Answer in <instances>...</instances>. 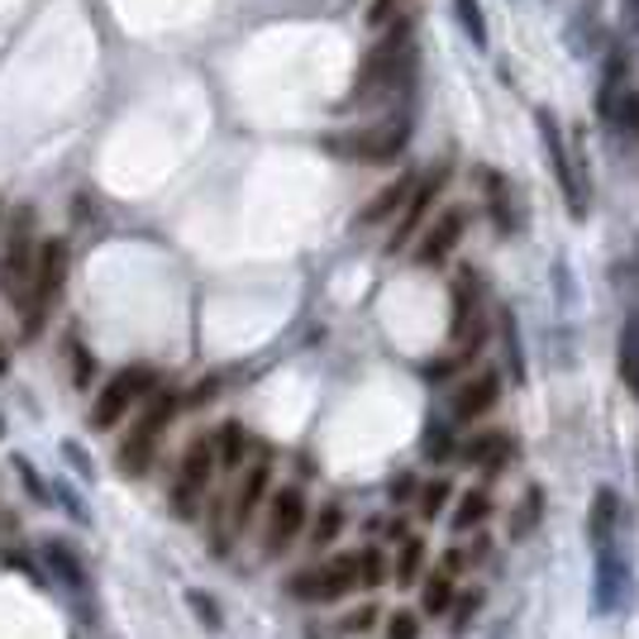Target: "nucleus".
Masks as SVG:
<instances>
[{"label":"nucleus","mask_w":639,"mask_h":639,"mask_svg":"<svg viewBox=\"0 0 639 639\" xmlns=\"http://www.w3.org/2000/svg\"><path fill=\"white\" fill-rule=\"evenodd\" d=\"M540 501H544V491H540V487H530V491H526V501H520V516L511 520V540H520V534H530L534 526H540Z\"/></svg>","instance_id":"obj_24"},{"label":"nucleus","mask_w":639,"mask_h":639,"mask_svg":"<svg viewBox=\"0 0 639 639\" xmlns=\"http://www.w3.org/2000/svg\"><path fill=\"white\" fill-rule=\"evenodd\" d=\"M405 196H411V177H401L397 186L377 192V196H372V206L362 210V225H377V220H387V215H397V210L405 206Z\"/></svg>","instance_id":"obj_20"},{"label":"nucleus","mask_w":639,"mask_h":639,"mask_svg":"<svg viewBox=\"0 0 639 639\" xmlns=\"http://www.w3.org/2000/svg\"><path fill=\"white\" fill-rule=\"evenodd\" d=\"M458 6V20H463V29L477 39V43H487V24H483V6L477 0H454Z\"/></svg>","instance_id":"obj_28"},{"label":"nucleus","mask_w":639,"mask_h":639,"mask_svg":"<svg viewBox=\"0 0 639 639\" xmlns=\"http://www.w3.org/2000/svg\"><path fill=\"white\" fill-rule=\"evenodd\" d=\"M372 620H377V606H362V611L344 616V635H368V630H372Z\"/></svg>","instance_id":"obj_33"},{"label":"nucleus","mask_w":639,"mask_h":639,"mask_svg":"<svg viewBox=\"0 0 639 639\" xmlns=\"http://www.w3.org/2000/svg\"><path fill=\"white\" fill-rule=\"evenodd\" d=\"M43 559H48V568L63 577V583L72 587V592H82L86 587V568H82V559L72 554V544H63V540H48L43 544Z\"/></svg>","instance_id":"obj_16"},{"label":"nucleus","mask_w":639,"mask_h":639,"mask_svg":"<svg viewBox=\"0 0 639 639\" xmlns=\"http://www.w3.org/2000/svg\"><path fill=\"white\" fill-rule=\"evenodd\" d=\"M387 639H420V616L415 611L387 616Z\"/></svg>","instance_id":"obj_29"},{"label":"nucleus","mask_w":639,"mask_h":639,"mask_svg":"<svg viewBox=\"0 0 639 639\" xmlns=\"http://www.w3.org/2000/svg\"><path fill=\"white\" fill-rule=\"evenodd\" d=\"M420 563H425V544L415 534H401V554H397V583H415Z\"/></svg>","instance_id":"obj_22"},{"label":"nucleus","mask_w":639,"mask_h":639,"mask_svg":"<svg viewBox=\"0 0 639 639\" xmlns=\"http://www.w3.org/2000/svg\"><path fill=\"white\" fill-rule=\"evenodd\" d=\"M391 6H401V0H377V6H372V24L391 20Z\"/></svg>","instance_id":"obj_35"},{"label":"nucleus","mask_w":639,"mask_h":639,"mask_svg":"<svg viewBox=\"0 0 639 639\" xmlns=\"http://www.w3.org/2000/svg\"><path fill=\"white\" fill-rule=\"evenodd\" d=\"M483 186L491 196V215H497V229H511V215H506V206H511V196H506V182L497 177V172H483Z\"/></svg>","instance_id":"obj_26"},{"label":"nucleus","mask_w":639,"mask_h":639,"mask_svg":"<svg viewBox=\"0 0 639 639\" xmlns=\"http://www.w3.org/2000/svg\"><path fill=\"white\" fill-rule=\"evenodd\" d=\"M354 587H358V559L354 554L329 559V563H320V568L292 577V597H301V602H339L344 592H354Z\"/></svg>","instance_id":"obj_8"},{"label":"nucleus","mask_w":639,"mask_h":639,"mask_svg":"<svg viewBox=\"0 0 639 639\" xmlns=\"http://www.w3.org/2000/svg\"><path fill=\"white\" fill-rule=\"evenodd\" d=\"M454 454V440H448V430L444 425H430L425 434V458H448Z\"/></svg>","instance_id":"obj_30"},{"label":"nucleus","mask_w":639,"mask_h":639,"mask_svg":"<svg viewBox=\"0 0 639 639\" xmlns=\"http://www.w3.org/2000/svg\"><path fill=\"white\" fill-rule=\"evenodd\" d=\"M177 391H163L158 387L149 401H143V415H139V425L124 434V444H120V468L124 477H143L149 473V463L158 454V434H163L172 425V415H177Z\"/></svg>","instance_id":"obj_3"},{"label":"nucleus","mask_w":639,"mask_h":639,"mask_svg":"<svg viewBox=\"0 0 639 639\" xmlns=\"http://www.w3.org/2000/svg\"><path fill=\"white\" fill-rule=\"evenodd\" d=\"M463 229H468V210H463V206H444L440 215H434V225L425 229V235H420L415 263H420V268H434V263H444V258L458 249Z\"/></svg>","instance_id":"obj_11"},{"label":"nucleus","mask_w":639,"mask_h":639,"mask_svg":"<svg viewBox=\"0 0 639 639\" xmlns=\"http://www.w3.org/2000/svg\"><path fill=\"white\" fill-rule=\"evenodd\" d=\"M63 282H67V243L63 239L39 243V253H34V282H29V301H24V334H39L48 306H53L57 296H63Z\"/></svg>","instance_id":"obj_5"},{"label":"nucleus","mask_w":639,"mask_h":639,"mask_svg":"<svg viewBox=\"0 0 639 639\" xmlns=\"http://www.w3.org/2000/svg\"><path fill=\"white\" fill-rule=\"evenodd\" d=\"M358 587L362 592H377V587H382V568H387V563H382V549H358Z\"/></svg>","instance_id":"obj_23"},{"label":"nucleus","mask_w":639,"mask_h":639,"mask_svg":"<svg viewBox=\"0 0 639 639\" xmlns=\"http://www.w3.org/2000/svg\"><path fill=\"white\" fill-rule=\"evenodd\" d=\"M158 391V372L153 368H124V372H115L110 382H106V391L96 397V411H91V420L100 430H110V425H120V420L134 411V405H143Z\"/></svg>","instance_id":"obj_6"},{"label":"nucleus","mask_w":639,"mask_h":639,"mask_svg":"<svg viewBox=\"0 0 639 639\" xmlns=\"http://www.w3.org/2000/svg\"><path fill=\"white\" fill-rule=\"evenodd\" d=\"M215 448H220V463H243L249 434H243V425H225L220 434H215Z\"/></svg>","instance_id":"obj_25"},{"label":"nucleus","mask_w":639,"mask_h":639,"mask_svg":"<svg viewBox=\"0 0 639 639\" xmlns=\"http://www.w3.org/2000/svg\"><path fill=\"white\" fill-rule=\"evenodd\" d=\"M411 63H415V57H411V24H397V29H391V34L372 48L368 63H362L358 86H354V106H368V100L397 91V86L411 77Z\"/></svg>","instance_id":"obj_2"},{"label":"nucleus","mask_w":639,"mask_h":639,"mask_svg":"<svg viewBox=\"0 0 639 639\" xmlns=\"http://www.w3.org/2000/svg\"><path fill=\"white\" fill-rule=\"evenodd\" d=\"M215 391H220V382L210 377V382H201V387L192 391V397H186V405H206V401H215Z\"/></svg>","instance_id":"obj_34"},{"label":"nucleus","mask_w":639,"mask_h":639,"mask_svg":"<svg viewBox=\"0 0 639 639\" xmlns=\"http://www.w3.org/2000/svg\"><path fill=\"white\" fill-rule=\"evenodd\" d=\"M215 463H220L215 434H201V440L186 444L177 487H172V501H177V516H182V520L196 516V506H201V497H206V487H210V477H215Z\"/></svg>","instance_id":"obj_7"},{"label":"nucleus","mask_w":639,"mask_h":639,"mask_svg":"<svg viewBox=\"0 0 639 639\" xmlns=\"http://www.w3.org/2000/svg\"><path fill=\"white\" fill-rule=\"evenodd\" d=\"M444 506H448V483H444V477H434V483L420 491V516L434 520V516L444 511Z\"/></svg>","instance_id":"obj_27"},{"label":"nucleus","mask_w":639,"mask_h":639,"mask_svg":"<svg viewBox=\"0 0 639 639\" xmlns=\"http://www.w3.org/2000/svg\"><path fill=\"white\" fill-rule=\"evenodd\" d=\"M448 606H454V577H448V573L425 577V587H420V611H425V616H444Z\"/></svg>","instance_id":"obj_18"},{"label":"nucleus","mask_w":639,"mask_h":639,"mask_svg":"<svg viewBox=\"0 0 639 639\" xmlns=\"http://www.w3.org/2000/svg\"><path fill=\"white\" fill-rule=\"evenodd\" d=\"M497 391H501L497 372H477L473 382H463V387H458V397H454V415H458V420H477V415H487L491 405H497Z\"/></svg>","instance_id":"obj_15"},{"label":"nucleus","mask_w":639,"mask_h":639,"mask_svg":"<svg viewBox=\"0 0 639 639\" xmlns=\"http://www.w3.org/2000/svg\"><path fill=\"white\" fill-rule=\"evenodd\" d=\"M587 534H592V559H597V606L602 611H620L630 602V559H626V544H620L616 491H597Z\"/></svg>","instance_id":"obj_1"},{"label":"nucleus","mask_w":639,"mask_h":639,"mask_svg":"<svg viewBox=\"0 0 639 639\" xmlns=\"http://www.w3.org/2000/svg\"><path fill=\"white\" fill-rule=\"evenodd\" d=\"M620 382H626L635 397H639V320H630L626 329H620Z\"/></svg>","instance_id":"obj_17"},{"label":"nucleus","mask_w":639,"mask_h":639,"mask_svg":"<svg viewBox=\"0 0 639 639\" xmlns=\"http://www.w3.org/2000/svg\"><path fill=\"white\" fill-rule=\"evenodd\" d=\"M477 606H483V592H468V597L458 602V611H454V630H458V635L468 630V620L477 616Z\"/></svg>","instance_id":"obj_32"},{"label":"nucleus","mask_w":639,"mask_h":639,"mask_svg":"<svg viewBox=\"0 0 639 639\" xmlns=\"http://www.w3.org/2000/svg\"><path fill=\"white\" fill-rule=\"evenodd\" d=\"M487 516H491V497H487V491H483V487H477V491H463V497H458V511H454V530H458V534H463V530H477Z\"/></svg>","instance_id":"obj_19"},{"label":"nucleus","mask_w":639,"mask_h":639,"mask_svg":"<svg viewBox=\"0 0 639 639\" xmlns=\"http://www.w3.org/2000/svg\"><path fill=\"white\" fill-rule=\"evenodd\" d=\"M268 477H272V463H268V454L258 458V463H249V468H243L239 487H235V497H229V530H243V526H249V520H253L258 501H263V491H268Z\"/></svg>","instance_id":"obj_12"},{"label":"nucleus","mask_w":639,"mask_h":639,"mask_svg":"<svg viewBox=\"0 0 639 639\" xmlns=\"http://www.w3.org/2000/svg\"><path fill=\"white\" fill-rule=\"evenodd\" d=\"M434 196H440V177H425L420 186H411V196H405V206H401V220H397V229H391V249H401L411 235H420Z\"/></svg>","instance_id":"obj_13"},{"label":"nucleus","mask_w":639,"mask_h":639,"mask_svg":"<svg viewBox=\"0 0 639 639\" xmlns=\"http://www.w3.org/2000/svg\"><path fill=\"white\" fill-rule=\"evenodd\" d=\"M540 129H544V149H549V158H554V172H559L563 196H568L573 220H587V201H592V192H587V182L577 177V163H573L568 143H563V134H559V120H554V115H544Z\"/></svg>","instance_id":"obj_10"},{"label":"nucleus","mask_w":639,"mask_h":639,"mask_svg":"<svg viewBox=\"0 0 639 639\" xmlns=\"http://www.w3.org/2000/svg\"><path fill=\"white\" fill-rule=\"evenodd\" d=\"M339 530H344V511H339V506H320V516H315V526H311V549H329L334 540H339Z\"/></svg>","instance_id":"obj_21"},{"label":"nucleus","mask_w":639,"mask_h":639,"mask_svg":"<svg viewBox=\"0 0 639 639\" xmlns=\"http://www.w3.org/2000/svg\"><path fill=\"white\" fill-rule=\"evenodd\" d=\"M301 526H306V497H301V487H282L278 497H272L268 506V530H263V554L278 559L286 554V544L301 534Z\"/></svg>","instance_id":"obj_9"},{"label":"nucleus","mask_w":639,"mask_h":639,"mask_svg":"<svg viewBox=\"0 0 639 639\" xmlns=\"http://www.w3.org/2000/svg\"><path fill=\"white\" fill-rule=\"evenodd\" d=\"M511 454H516V440L506 430H487V434H473V444L463 448V458L468 463H477L483 473H501L506 463H511Z\"/></svg>","instance_id":"obj_14"},{"label":"nucleus","mask_w":639,"mask_h":639,"mask_svg":"<svg viewBox=\"0 0 639 639\" xmlns=\"http://www.w3.org/2000/svg\"><path fill=\"white\" fill-rule=\"evenodd\" d=\"M186 602H192V611H196L201 620H206L210 630H220V606H215L210 597H201V592H192V597H186Z\"/></svg>","instance_id":"obj_31"},{"label":"nucleus","mask_w":639,"mask_h":639,"mask_svg":"<svg viewBox=\"0 0 639 639\" xmlns=\"http://www.w3.org/2000/svg\"><path fill=\"white\" fill-rule=\"evenodd\" d=\"M411 139V124L405 120H382V124H368V129H344V134H329L325 149L334 158H348V163H387L397 158Z\"/></svg>","instance_id":"obj_4"},{"label":"nucleus","mask_w":639,"mask_h":639,"mask_svg":"<svg viewBox=\"0 0 639 639\" xmlns=\"http://www.w3.org/2000/svg\"><path fill=\"white\" fill-rule=\"evenodd\" d=\"M626 14H630V24L639 29V0H626Z\"/></svg>","instance_id":"obj_36"}]
</instances>
